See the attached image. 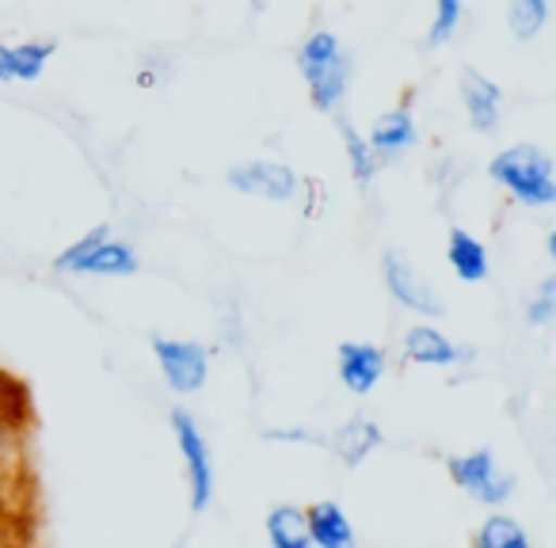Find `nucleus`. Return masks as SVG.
I'll use <instances>...</instances> for the list:
<instances>
[{"label":"nucleus","mask_w":556,"mask_h":548,"mask_svg":"<svg viewBox=\"0 0 556 548\" xmlns=\"http://www.w3.org/2000/svg\"><path fill=\"white\" fill-rule=\"evenodd\" d=\"M294 69L302 73L305 88H309V103L320 115H336L351 92V77H355V62L351 50L340 42L336 31H309L294 50Z\"/></svg>","instance_id":"obj_1"},{"label":"nucleus","mask_w":556,"mask_h":548,"mask_svg":"<svg viewBox=\"0 0 556 548\" xmlns=\"http://www.w3.org/2000/svg\"><path fill=\"white\" fill-rule=\"evenodd\" d=\"M488 179L507 199L526 209H553L556 206V164L553 153L533 141L507 145L488 161Z\"/></svg>","instance_id":"obj_2"},{"label":"nucleus","mask_w":556,"mask_h":548,"mask_svg":"<svg viewBox=\"0 0 556 548\" xmlns=\"http://www.w3.org/2000/svg\"><path fill=\"white\" fill-rule=\"evenodd\" d=\"M54 270L80 279H130L141 270V255L130 240L115 237L111 225H96L54 255Z\"/></svg>","instance_id":"obj_3"},{"label":"nucleus","mask_w":556,"mask_h":548,"mask_svg":"<svg viewBox=\"0 0 556 548\" xmlns=\"http://www.w3.org/2000/svg\"><path fill=\"white\" fill-rule=\"evenodd\" d=\"M168 426L172 438H176L179 461H184V476H187V499H191V510L202 514L210 510L217 495V464H214V449H210L206 434H202L199 419L187 408H172L168 411Z\"/></svg>","instance_id":"obj_4"},{"label":"nucleus","mask_w":556,"mask_h":548,"mask_svg":"<svg viewBox=\"0 0 556 548\" xmlns=\"http://www.w3.org/2000/svg\"><path fill=\"white\" fill-rule=\"evenodd\" d=\"M446 476L454 480V487H462L472 502H480V507H503V502H510L518 492V476L510 469H503L495 449H488V446L469 449V454H450Z\"/></svg>","instance_id":"obj_5"},{"label":"nucleus","mask_w":556,"mask_h":548,"mask_svg":"<svg viewBox=\"0 0 556 548\" xmlns=\"http://www.w3.org/2000/svg\"><path fill=\"white\" fill-rule=\"evenodd\" d=\"M164 385L176 396H194L210 381V347L199 340H176V335H149Z\"/></svg>","instance_id":"obj_6"},{"label":"nucleus","mask_w":556,"mask_h":548,"mask_svg":"<svg viewBox=\"0 0 556 548\" xmlns=\"http://www.w3.org/2000/svg\"><path fill=\"white\" fill-rule=\"evenodd\" d=\"M381 282H386L389 297H393L401 309L416 313L419 320L446 317L442 297L434 294V286L419 275V267L412 263V255L401 252V247H386V255H381Z\"/></svg>","instance_id":"obj_7"},{"label":"nucleus","mask_w":556,"mask_h":548,"mask_svg":"<svg viewBox=\"0 0 556 548\" xmlns=\"http://www.w3.org/2000/svg\"><path fill=\"white\" fill-rule=\"evenodd\" d=\"M225 187L244 199L294 202L302 191V176L287 161H237L225 171Z\"/></svg>","instance_id":"obj_8"},{"label":"nucleus","mask_w":556,"mask_h":548,"mask_svg":"<svg viewBox=\"0 0 556 548\" xmlns=\"http://www.w3.org/2000/svg\"><path fill=\"white\" fill-rule=\"evenodd\" d=\"M336 373H340V385L348 388L351 396H370L389 373L386 347H381V343H363V340L340 343V347H336Z\"/></svg>","instance_id":"obj_9"},{"label":"nucleus","mask_w":556,"mask_h":548,"mask_svg":"<svg viewBox=\"0 0 556 548\" xmlns=\"http://www.w3.org/2000/svg\"><path fill=\"white\" fill-rule=\"evenodd\" d=\"M366 141L374 149V161L378 164H396L419 145V126H416V115H412L408 103L401 107H389L374 118V126L366 130Z\"/></svg>","instance_id":"obj_10"},{"label":"nucleus","mask_w":556,"mask_h":548,"mask_svg":"<svg viewBox=\"0 0 556 548\" xmlns=\"http://www.w3.org/2000/svg\"><path fill=\"white\" fill-rule=\"evenodd\" d=\"M401 351L412 366H427V370H450V366L472 358V351L457 347V343L450 340L434 320H419V324H412L408 332H404Z\"/></svg>","instance_id":"obj_11"},{"label":"nucleus","mask_w":556,"mask_h":548,"mask_svg":"<svg viewBox=\"0 0 556 548\" xmlns=\"http://www.w3.org/2000/svg\"><path fill=\"white\" fill-rule=\"evenodd\" d=\"M462 107L472 133H495L503 123V88L480 69H462Z\"/></svg>","instance_id":"obj_12"},{"label":"nucleus","mask_w":556,"mask_h":548,"mask_svg":"<svg viewBox=\"0 0 556 548\" xmlns=\"http://www.w3.org/2000/svg\"><path fill=\"white\" fill-rule=\"evenodd\" d=\"M381 446H386V431L370 416H351L348 423L328 434V449L343 469H363L366 457H374V449Z\"/></svg>","instance_id":"obj_13"},{"label":"nucleus","mask_w":556,"mask_h":548,"mask_svg":"<svg viewBox=\"0 0 556 548\" xmlns=\"http://www.w3.org/2000/svg\"><path fill=\"white\" fill-rule=\"evenodd\" d=\"M54 54H58L54 39L0 42V85H31V80H39L47 73Z\"/></svg>","instance_id":"obj_14"},{"label":"nucleus","mask_w":556,"mask_h":548,"mask_svg":"<svg viewBox=\"0 0 556 548\" xmlns=\"http://www.w3.org/2000/svg\"><path fill=\"white\" fill-rule=\"evenodd\" d=\"M305 530H309V545L317 548H355L358 533L351 514L336 499H320L305 507Z\"/></svg>","instance_id":"obj_15"},{"label":"nucleus","mask_w":556,"mask_h":548,"mask_svg":"<svg viewBox=\"0 0 556 548\" xmlns=\"http://www.w3.org/2000/svg\"><path fill=\"white\" fill-rule=\"evenodd\" d=\"M446 267L454 270L462 282H488V275H492V255H488L484 240L472 237L469 229H462V225H454V229L446 232Z\"/></svg>","instance_id":"obj_16"},{"label":"nucleus","mask_w":556,"mask_h":548,"mask_svg":"<svg viewBox=\"0 0 556 548\" xmlns=\"http://www.w3.org/2000/svg\"><path fill=\"white\" fill-rule=\"evenodd\" d=\"M263 537L270 548H313L305 530V507L298 502H275L263 518Z\"/></svg>","instance_id":"obj_17"},{"label":"nucleus","mask_w":556,"mask_h":548,"mask_svg":"<svg viewBox=\"0 0 556 548\" xmlns=\"http://www.w3.org/2000/svg\"><path fill=\"white\" fill-rule=\"evenodd\" d=\"M336 130H340L343 156H348L351 179H355V183L366 191V187L374 183V176H378V168H381V164L374 161V149H370V141H366V133L358 130V126L351 123L348 115H340V111H336Z\"/></svg>","instance_id":"obj_18"},{"label":"nucleus","mask_w":556,"mask_h":548,"mask_svg":"<svg viewBox=\"0 0 556 548\" xmlns=\"http://www.w3.org/2000/svg\"><path fill=\"white\" fill-rule=\"evenodd\" d=\"M472 548H533L530 533L518 518L503 514L500 507H492V514L477 525L472 533Z\"/></svg>","instance_id":"obj_19"},{"label":"nucleus","mask_w":556,"mask_h":548,"mask_svg":"<svg viewBox=\"0 0 556 548\" xmlns=\"http://www.w3.org/2000/svg\"><path fill=\"white\" fill-rule=\"evenodd\" d=\"M24 457V408L0 400V484H9L12 469Z\"/></svg>","instance_id":"obj_20"},{"label":"nucleus","mask_w":556,"mask_h":548,"mask_svg":"<svg viewBox=\"0 0 556 548\" xmlns=\"http://www.w3.org/2000/svg\"><path fill=\"white\" fill-rule=\"evenodd\" d=\"M548 0H507V31L515 42H533L548 27Z\"/></svg>","instance_id":"obj_21"},{"label":"nucleus","mask_w":556,"mask_h":548,"mask_svg":"<svg viewBox=\"0 0 556 548\" xmlns=\"http://www.w3.org/2000/svg\"><path fill=\"white\" fill-rule=\"evenodd\" d=\"M462 20H465V0H434V20H431V31H427L424 47L442 50L446 42H454Z\"/></svg>","instance_id":"obj_22"},{"label":"nucleus","mask_w":556,"mask_h":548,"mask_svg":"<svg viewBox=\"0 0 556 548\" xmlns=\"http://www.w3.org/2000/svg\"><path fill=\"white\" fill-rule=\"evenodd\" d=\"M556 320V279L545 275L533 290V297L526 302V324L530 328H548Z\"/></svg>","instance_id":"obj_23"},{"label":"nucleus","mask_w":556,"mask_h":548,"mask_svg":"<svg viewBox=\"0 0 556 548\" xmlns=\"http://www.w3.org/2000/svg\"><path fill=\"white\" fill-rule=\"evenodd\" d=\"M267 442H294V446H320L328 449V434L313 431V426H282V431H267Z\"/></svg>","instance_id":"obj_24"},{"label":"nucleus","mask_w":556,"mask_h":548,"mask_svg":"<svg viewBox=\"0 0 556 548\" xmlns=\"http://www.w3.org/2000/svg\"><path fill=\"white\" fill-rule=\"evenodd\" d=\"M0 400H9V404H27V400H24V393L16 388V381H12L4 370H0Z\"/></svg>","instance_id":"obj_25"}]
</instances>
